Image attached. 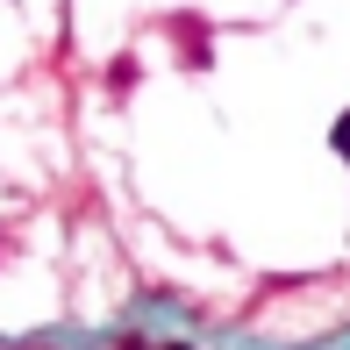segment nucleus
Masks as SVG:
<instances>
[{
	"mask_svg": "<svg viewBox=\"0 0 350 350\" xmlns=\"http://www.w3.org/2000/svg\"><path fill=\"white\" fill-rule=\"evenodd\" d=\"M329 143H336V157H343V172H350V107L336 115V129H329Z\"/></svg>",
	"mask_w": 350,
	"mask_h": 350,
	"instance_id": "1",
	"label": "nucleus"
},
{
	"mask_svg": "<svg viewBox=\"0 0 350 350\" xmlns=\"http://www.w3.org/2000/svg\"><path fill=\"white\" fill-rule=\"evenodd\" d=\"M115 350H150V343H143V336H122V343H115Z\"/></svg>",
	"mask_w": 350,
	"mask_h": 350,
	"instance_id": "2",
	"label": "nucleus"
},
{
	"mask_svg": "<svg viewBox=\"0 0 350 350\" xmlns=\"http://www.w3.org/2000/svg\"><path fill=\"white\" fill-rule=\"evenodd\" d=\"M157 350H193V343H157Z\"/></svg>",
	"mask_w": 350,
	"mask_h": 350,
	"instance_id": "3",
	"label": "nucleus"
}]
</instances>
